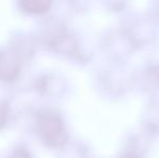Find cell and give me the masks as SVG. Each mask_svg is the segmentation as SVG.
Wrapping results in <instances>:
<instances>
[{
    "mask_svg": "<svg viewBox=\"0 0 159 158\" xmlns=\"http://www.w3.org/2000/svg\"><path fill=\"white\" fill-rule=\"evenodd\" d=\"M36 130L40 140L49 147H62L68 141L63 119L52 110H41L36 114Z\"/></svg>",
    "mask_w": 159,
    "mask_h": 158,
    "instance_id": "obj_1",
    "label": "cell"
},
{
    "mask_svg": "<svg viewBox=\"0 0 159 158\" xmlns=\"http://www.w3.org/2000/svg\"><path fill=\"white\" fill-rule=\"evenodd\" d=\"M21 68V56L15 51H0V80L14 81Z\"/></svg>",
    "mask_w": 159,
    "mask_h": 158,
    "instance_id": "obj_2",
    "label": "cell"
},
{
    "mask_svg": "<svg viewBox=\"0 0 159 158\" xmlns=\"http://www.w3.org/2000/svg\"><path fill=\"white\" fill-rule=\"evenodd\" d=\"M53 0H19L21 11L28 15H42L50 10Z\"/></svg>",
    "mask_w": 159,
    "mask_h": 158,
    "instance_id": "obj_3",
    "label": "cell"
},
{
    "mask_svg": "<svg viewBox=\"0 0 159 158\" xmlns=\"http://www.w3.org/2000/svg\"><path fill=\"white\" fill-rule=\"evenodd\" d=\"M147 80L151 82V84H155L156 87H159V67H154L149 70Z\"/></svg>",
    "mask_w": 159,
    "mask_h": 158,
    "instance_id": "obj_4",
    "label": "cell"
},
{
    "mask_svg": "<svg viewBox=\"0 0 159 158\" xmlns=\"http://www.w3.org/2000/svg\"><path fill=\"white\" fill-rule=\"evenodd\" d=\"M8 112H9L8 104L6 102L0 104V127L4 126V124H6L7 117H8Z\"/></svg>",
    "mask_w": 159,
    "mask_h": 158,
    "instance_id": "obj_5",
    "label": "cell"
}]
</instances>
